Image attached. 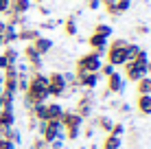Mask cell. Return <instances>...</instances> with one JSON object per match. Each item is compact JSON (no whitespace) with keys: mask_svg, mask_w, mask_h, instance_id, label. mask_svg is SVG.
Segmentation results:
<instances>
[{"mask_svg":"<svg viewBox=\"0 0 151 149\" xmlns=\"http://www.w3.org/2000/svg\"><path fill=\"white\" fill-rule=\"evenodd\" d=\"M31 0H11V7H9V11H13L15 15H20L22 18L24 13H29V9H31Z\"/></svg>","mask_w":151,"mask_h":149,"instance_id":"ac0fdd59","label":"cell"},{"mask_svg":"<svg viewBox=\"0 0 151 149\" xmlns=\"http://www.w3.org/2000/svg\"><path fill=\"white\" fill-rule=\"evenodd\" d=\"M140 50H142V48H140L138 44H132V42H129V44H127V48H125V57H127V61H134V59L138 57Z\"/></svg>","mask_w":151,"mask_h":149,"instance_id":"4316f807","label":"cell"},{"mask_svg":"<svg viewBox=\"0 0 151 149\" xmlns=\"http://www.w3.org/2000/svg\"><path fill=\"white\" fill-rule=\"evenodd\" d=\"M0 53L4 55V59H7L9 66H15V64L20 61V53L13 48V46H2V50H0Z\"/></svg>","mask_w":151,"mask_h":149,"instance_id":"7402d4cb","label":"cell"},{"mask_svg":"<svg viewBox=\"0 0 151 149\" xmlns=\"http://www.w3.org/2000/svg\"><path fill=\"white\" fill-rule=\"evenodd\" d=\"M2 22H4V20H2V13H0V24H2Z\"/></svg>","mask_w":151,"mask_h":149,"instance_id":"f35d334b","label":"cell"},{"mask_svg":"<svg viewBox=\"0 0 151 149\" xmlns=\"http://www.w3.org/2000/svg\"><path fill=\"white\" fill-rule=\"evenodd\" d=\"M86 4H88V9H90V11H96V9L101 7V2H99V0H88Z\"/></svg>","mask_w":151,"mask_h":149,"instance_id":"1f68e13d","label":"cell"},{"mask_svg":"<svg viewBox=\"0 0 151 149\" xmlns=\"http://www.w3.org/2000/svg\"><path fill=\"white\" fill-rule=\"evenodd\" d=\"M107 42H110L107 37H103V35H96V33H92L90 37H88V44H90V48L94 50V53H99V55H103V53H105Z\"/></svg>","mask_w":151,"mask_h":149,"instance_id":"9a60e30c","label":"cell"},{"mask_svg":"<svg viewBox=\"0 0 151 149\" xmlns=\"http://www.w3.org/2000/svg\"><path fill=\"white\" fill-rule=\"evenodd\" d=\"M136 92L138 94H151V77H142L136 81Z\"/></svg>","mask_w":151,"mask_h":149,"instance_id":"cb8c5ba5","label":"cell"},{"mask_svg":"<svg viewBox=\"0 0 151 149\" xmlns=\"http://www.w3.org/2000/svg\"><path fill=\"white\" fill-rule=\"evenodd\" d=\"M46 77H48V96H53V99L64 96L66 90H68V83H66L64 73H50Z\"/></svg>","mask_w":151,"mask_h":149,"instance_id":"52a82bcc","label":"cell"},{"mask_svg":"<svg viewBox=\"0 0 151 149\" xmlns=\"http://www.w3.org/2000/svg\"><path fill=\"white\" fill-rule=\"evenodd\" d=\"M35 37H40L37 29H31V27H20L18 29V40H22V42H33Z\"/></svg>","mask_w":151,"mask_h":149,"instance_id":"ffe728a7","label":"cell"},{"mask_svg":"<svg viewBox=\"0 0 151 149\" xmlns=\"http://www.w3.org/2000/svg\"><path fill=\"white\" fill-rule=\"evenodd\" d=\"M147 61H149V55H147V50L142 48L134 61H125V64H123V68H125V77H123V79L136 83L138 79L147 77Z\"/></svg>","mask_w":151,"mask_h":149,"instance_id":"7a4b0ae2","label":"cell"},{"mask_svg":"<svg viewBox=\"0 0 151 149\" xmlns=\"http://www.w3.org/2000/svg\"><path fill=\"white\" fill-rule=\"evenodd\" d=\"M59 123H61V127H64V138H68V140H77V138H79L83 119L77 114L75 110H64Z\"/></svg>","mask_w":151,"mask_h":149,"instance_id":"3957f363","label":"cell"},{"mask_svg":"<svg viewBox=\"0 0 151 149\" xmlns=\"http://www.w3.org/2000/svg\"><path fill=\"white\" fill-rule=\"evenodd\" d=\"M127 40L123 37H114L107 42V64L114 66V68H118V66H123L125 61H127V57H125V48H127Z\"/></svg>","mask_w":151,"mask_h":149,"instance_id":"277c9868","label":"cell"},{"mask_svg":"<svg viewBox=\"0 0 151 149\" xmlns=\"http://www.w3.org/2000/svg\"><path fill=\"white\" fill-rule=\"evenodd\" d=\"M136 110L142 116H151V94H138L136 96Z\"/></svg>","mask_w":151,"mask_h":149,"instance_id":"2e32d148","label":"cell"},{"mask_svg":"<svg viewBox=\"0 0 151 149\" xmlns=\"http://www.w3.org/2000/svg\"><path fill=\"white\" fill-rule=\"evenodd\" d=\"M81 149H88V147H81Z\"/></svg>","mask_w":151,"mask_h":149,"instance_id":"ab89813d","label":"cell"},{"mask_svg":"<svg viewBox=\"0 0 151 149\" xmlns=\"http://www.w3.org/2000/svg\"><path fill=\"white\" fill-rule=\"evenodd\" d=\"M9 68V64H7V59H4V55L0 53V70H7Z\"/></svg>","mask_w":151,"mask_h":149,"instance_id":"836d02e7","label":"cell"},{"mask_svg":"<svg viewBox=\"0 0 151 149\" xmlns=\"http://www.w3.org/2000/svg\"><path fill=\"white\" fill-rule=\"evenodd\" d=\"M92 33L103 35V37H107V40H110V37H112V27H110V24H105V22H99L96 27H94V31H92Z\"/></svg>","mask_w":151,"mask_h":149,"instance_id":"484cf974","label":"cell"},{"mask_svg":"<svg viewBox=\"0 0 151 149\" xmlns=\"http://www.w3.org/2000/svg\"><path fill=\"white\" fill-rule=\"evenodd\" d=\"M92 107H94L92 94H90V92H83V94L79 96V101H77V107H75V112L81 116L83 121H86V119H90V114H92Z\"/></svg>","mask_w":151,"mask_h":149,"instance_id":"30bf717a","label":"cell"},{"mask_svg":"<svg viewBox=\"0 0 151 149\" xmlns=\"http://www.w3.org/2000/svg\"><path fill=\"white\" fill-rule=\"evenodd\" d=\"M101 66H103L101 55L94 53V50H90V53L81 55V57L75 61V73L77 75H79V73H99Z\"/></svg>","mask_w":151,"mask_h":149,"instance_id":"5b68a950","label":"cell"},{"mask_svg":"<svg viewBox=\"0 0 151 149\" xmlns=\"http://www.w3.org/2000/svg\"><path fill=\"white\" fill-rule=\"evenodd\" d=\"M35 50H37V55H48L50 50H53V40L50 37H44V35H40V37H35L33 42H31Z\"/></svg>","mask_w":151,"mask_h":149,"instance_id":"5bb4252c","label":"cell"},{"mask_svg":"<svg viewBox=\"0 0 151 149\" xmlns=\"http://www.w3.org/2000/svg\"><path fill=\"white\" fill-rule=\"evenodd\" d=\"M48 96V77L42 73H31L29 75V86L24 90V105L33 107L37 103H46Z\"/></svg>","mask_w":151,"mask_h":149,"instance_id":"6da1fadb","label":"cell"},{"mask_svg":"<svg viewBox=\"0 0 151 149\" xmlns=\"http://www.w3.org/2000/svg\"><path fill=\"white\" fill-rule=\"evenodd\" d=\"M136 33H149L147 27H136Z\"/></svg>","mask_w":151,"mask_h":149,"instance_id":"8d00e7d4","label":"cell"},{"mask_svg":"<svg viewBox=\"0 0 151 149\" xmlns=\"http://www.w3.org/2000/svg\"><path fill=\"white\" fill-rule=\"evenodd\" d=\"M33 149H50V147H48V143H44L42 138H35L33 140Z\"/></svg>","mask_w":151,"mask_h":149,"instance_id":"4dcf8cb0","label":"cell"},{"mask_svg":"<svg viewBox=\"0 0 151 149\" xmlns=\"http://www.w3.org/2000/svg\"><path fill=\"white\" fill-rule=\"evenodd\" d=\"M147 77H151V61H147Z\"/></svg>","mask_w":151,"mask_h":149,"instance_id":"74e56055","label":"cell"},{"mask_svg":"<svg viewBox=\"0 0 151 149\" xmlns=\"http://www.w3.org/2000/svg\"><path fill=\"white\" fill-rule=\"evenodd\" d=\"M9 7H11V0H0V13L9 11Z\"/></svg>","mask_w":151,"mask_h":149,"instance_id":"d6a6232c","label":"cell"},{"mask_svg":"<svg viewBox=\"0 0 151 149\" xmlns=\"http://www.w3.org/2000/svg\"><path fill=\"white\" fill-rule=\"evenodd\" d=\"M40 138L44 143H55V140H64V127L59 121H44L40 123Z\"/></svg>","mask_w":151,"mask_h":149,"instance_id":"8992f818","label":"cell"},{"mask_svg":"<svg viewBox=\"0 0 151 149\" xmlns=\"http://www.w3.org/2000/svg\"><path fill=\"white\" fill-rule=\"evenodd\" d=\"M0 42H2V46H13V42H18V27L4 22L0 29Z\"/></svg>","mask_w":151,"mask_h":149,"instance_id":"4fadbf2b","label":"cell"},{"mask_svg":"<svg viewBox=\"0 0 151 149\" xmlns=\"http://www.w3.org/2000/svg\"><path fill=\"white\" fill-rule=\"evenodd\" d=\"M99 2H101V7H105L107 15H112V18L123 15L129 7H132V0H99Z\"/></svg>","mask_w":151,"mask_h":149,"instance_id":"ba28073f","label":"cell"},{"mask_svg":"<svg viewBox=\"0 0 151 149\" xmlns=\"http://www.w3.org/2000/svg\"><path fill=\"white\" fill-rule=\"evenodd\" d=\"M121 147H123V138L112 136V134H105V138L101 143V149H121Z\"/></svg>","mask_w":151,"mask_h":149,"instance_id":"44dd1931","label":"cell"},{"mask_svg":"<svg viewBox=\"0 0 151 149\" xmlns=\"http://www.w3.org/2000/svg\"><path fill=\"white\" fill-rule=\"evenodd\" d=\"M64 33L68 35V37H75V35H77V20L72 18V15L64 20Z\"/></svg>","mask_w":151,"mask_h":149,"instance_id":"d4e9b609","label":"cell"},{"mask_svg":"<svg viewBox=\"0 0 151 149\" xmlns=\"http://www.w3.org/2000/svg\"><path fill=\"white\" fill-rule=\"evenodd\" d=\"M61 114H64V105L61 103H46V116H48V121H59Z\"/></svg>","mask_w":151,"mask_h":149,"instance_id":"d6986e66","label":"cell"},{"mask_svg":"<svg viewBox=\"0 0 151 149\" xmlns=\"http://www.w3.org/2000/svg\"><path fill=\"white\" fill-rule=\"evenodd\" d=\"M94 125H96L101 132L110 134V132H112V125H114V121L110 119V116H96V119H94Z\"/></svg>","mask_w":151,"mask_h":149,"instance_id":"603a6c76","label":"cell"},{"mask_svg":"<svg viewBox=\"0 0 151 149\" xmlns=\"http://www.w3.org/2000/svg\"><path fill=\"white\" fill-rule=\"evenodd\" d=\"M37 11H40L42 15H48V13H50V9H48V7H44V4H37Z\"/></svg>","mask_w":151,"mask_h":149,"instance_id":"e575fe53","label":"cell"},{"mask_svg":"<svg viewBox=\"0 0 151 149\" xmlns=\"http://www.w3.org/2000/svg\"><path fill=\"white\" fill-rule=\"evenodd\" d=\"M22 57L27 59V64H29V68H31V73H40V70H42V55H37V50H35L31 44L24 46Z\"/></svg>","mask_w":151,"mask_h":149,"instance_id":"8fae6325","label":"cell"},{"mask_svg":"<svg viewBox=\"0 0 151 149\" xmlns=\"http://www.w3.org/2000/svg\"><path fill=\"white\" fill-rule=\"evenodd\" d=\"M92 134H94V127H86V138H92Z\"/></svg>","mask_w":151,"mask_h":149,"instance_id":"d590c367","label":"cell"},{"mask_svg":"<svg viewBox=\"0 0 151 149\" xmlns=\"http://www.w3.org/2000/svg\"><path fill=\"white\" fill-rule=\"evenodd\" d=\"M110 134H112V136H118V138H123V134H125V125H123V123H114Z\"/></svg>","mask_w":151,"mask_h":149,"instance_id":"83f0119b","label":"cell"},{"mask_svg":"<svg viewBox=\"0 0 151 149\" xmlns=\"http://www.w3.org/2000/svg\"><path fill=\"white\" fill-rule=\"evenodd\" d=\"M125 90V79L121 73H114L110 77H105V94H121Z\"/></svg>","mask_w":151,"mask_h":149,"instance_id":"9c48e42d","label":"cell"},{"mask_svg":"<svg viewBox=\"0 0 151 149\" xmlns=\"http://www.w3.org/2000/svg\"><path fill=\"white\" fill-rule=\"evenodd\" d=\"M77 88H86V90H94L99 83V73H79L77 75Z\"/></svg>","mask_w":151,"mask_h":149,"instance_id":"7c38bea8","label":"cell"},{"mask_svg":"<svg viewBox=\"0 0 151 149\" xmlns=\"http://www.w3.org/2000/svg\"><path fill=\"white\" fill-rule=\"evenodd\" d=\"M0 130H2V127H0Z\"/></svg>","mask_w":151,"mask_h":149,"instance_id":"60d3db41","label":"cell"},{"mask_svg":"<svg viewBox=\"0 0 151 149\" xmlns=\"http://www.w3.org/2000/svg\"><path fill=\"white\" fill-rule=\"evenodd\" d=\"M0 127H2V130L15 127V110H9V107L0 110Z\"/></svg>","mask_w":151,"mask_h":149,"instance_id":"e0dca14e","label":"cell"},{"mask_svg":"<svg viewBox=\"0 0 151 149\" xmlns=\"http://www.w3.org/2000/svg\"><path fill=\"white\" fill-rule=\"evenodd\" d=\"M114 70H116V68H114V66H110V64H103V66H101V70H99V73H101L103 77H110V75L114 73Z\"/></svg>","mask_w":151,"mask_h":149,"instance_id":"f1b7e54d","label":"cell"},{"mask_svg":"<svg viewBox=\"0 0 151 149\" xmlns=\"http://www.w3.org/2000/svg\"><path fill=\"white\" fill-rule=\"evenodd\" d=\"M15 147H18V145H13L11 140H7V138L0 136V149H15Z\"/></svg>","mask_w":151,"mask_h":149,"instance_id":"f546056e","label":"cell"}]
</instances>
